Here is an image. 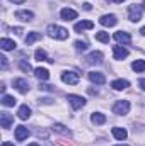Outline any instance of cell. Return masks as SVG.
I'll list each match as a JSON object with an SVG mask.
<instances>
[{"label": "cell", "mask_w": 145, "mask_h": 146, "mask_svg": "<svg viewBox=\"0 0 145 146\" xmlns=\"http://www.w3.org/2000/svg\"><path fill=\"white\" fill-rule=\"evenodd\" d=\"M48 34H50L51 37H55V39L63 41V39H67V37H68V31H67L65 27H62V26L50 24V26H48Z\"/></svg>", "instance_id": "obj_1"}, {"label": "cell", "mask_w": 145, "mask_h": 146, "mask_svg": "<svg viewBox=\"0 0 145 146\" xmlns=\"http://www.w3.org/2000/svg\"><path fill=\"white\" fill-rule=\"evenodd\" d=\"M113 112L118 114V115H125L130 112V102L128 100H118L114 106H113Z\"/></svg>", "instance_id": "obj_2"}, {"label": "cell", "mask_w": 145, "mask_h": 146, "mask_svg": "<svg viewBox=\"0 0 145 146\" xmlns=\"http://www.w3.org/2000/svg\"><path fill=\"white\" fill-rule=\"evenodd\" d=\"M79 73L75 72H63L62 73V82L63 83H68V85H77L79 83Z\"/></svg>", "instance_id": "obj_3"}, {"label": "cell", "mask_w": 145, "mask_h": 146, "mask_svg": "<svg viewBox=\"0 0 145 146\" xmlns=\"http://www.w3.org/2000/svg\"><path fill=\"white\" fill-rule=\"evenodd\" d=\"M67 100H68V104L72 106L73 109H80V107L85 106V99L80 97V95H73V94H70V95L67 97Z\"/></svg>", "instance_id": "obj_4"}, {"label": "cell", "mask_w": 145, "mask_h": 146, "mask_svg": "<svg viewBox=\"0 0 145 146\" xmlns=\"http://www.w3.org/2000/svg\"><path fill=\"white\" fill-rule=\"evenodd\" d=\"M116 15H113V14H106V15H103L101 19H99V24L101 26H104V27H113V26H116Z\"/></svg>", "instance_id": "obj_5"}, {"label": "cell", "mask_w": 145, "mask_h": 146, "mask_svg": "<svg viewBox=\"0 0 145 146\" xmlns=\"http://www.w3.org/2000/svg\"><path fill=\"white\" fill-rule=\"evenodd\" d=\"M128 12H130V21L138 22V21L142 19V9H140L138 5H130Z\"/></svg>", "instance_id": "obj_6"}, {"label": "cell", "mask_w": 145, "mask_h": 146, "mask_svg": "<svg viewBox=\"0 0 145 146\" xmlns=\"http://www.w3.org/2000/svg\"><path fill=\"white\" fill-rule=\"evenodd\" d=\"M87 63H89V65H101V63H103V53H101V51H92V53H89Z\"/></svg>", "instance_id": "obj_7"}, {"label": "cell", "mask_w": 145, "mask_h": 146, "mask_svg": "<svg viewBox=\"0 0 145 146\" xmlns=\"http://www.w3.org/2000/svg\"><path fill=\"white\" fill-rule=\"evenodd\" d=\"M12 124H14V115L9 114V112H2V114H0V126L7 129V127H10Z\"/></svg>", "instance_id": "obj_8"}, {"label": "cell", "mask_w": 145, "mask_h": 146, "mask_svg": "<svg viewBox=\"0 0 145 146\" xmlns=\"http://www.w3.org/2000/svg\"><path fill=\"white\" fill-rule=\"evenodd\" d=\"M113 54H114V60H123L130 54V51L123 46H113Z\"/></svg>", "instance_id": "obj_9"}, {"label": "cell", "mask_w": 145, "mask_h": 146, "mask_svg": "<svg viewBox=\"0 0 145 146\" xmlns=\"http://www.w3.org/2000/svg\"><path fill=\"white\" fill-rule=\"evenodd\" d=\"M15 17H17L19 21H24V22H31V21L34 19V14H33L31 10H17V12H15Z\"/></svg>", "instance_id": "obj_10"}, {"label": "cell", "mask_w": 145, "mask_h": 146, "mask_svg": "<svg viewBox=\"0 0 145 146\" xmlns=\"http://www.w3.org/2000/svg\"><path fill=\"white\" fill-rule=\"evenodd\" d=\"M14 87H15L21 94H28V92H29V83H28V80H24V78H17V80L14 82Z\"/></svg>", "instance_id": "obj_11"}, {"label": "cell", "mask_w": 145, "mask_h": 146, "mask_svg": "<svg viewBox=\"0 0 145 146\" xmlns=\"http://www.w3.org/2000/svg\"><path fill=\"white\" fill-rule=\"evenodd\" d=\"M29 134H31V133H29L28 127H24V126H17V127H15V139H17V141H24V139H28Z\"/></svg>", "instance_id": "obj_12"}, {"label": "cell", "mask_w": 145, "mask_h": 146, "mask_svg": "<svg viewBox=\"0 0 145 146\" xmlns=\"http://www.w3.org/2000/svg\"><path fill=\"white\" fill-rule=\"evenodd\" d=\"M89 80H91L92 83H96V85H103V83L106 82V76L99 72H91L89 73Z\"/></svg>", "instance_id": "obj_13"}, {"label": "cell", "mask_w": 145, "mask_h": 146, "mask_svg": "<svg viewBox=\"0 0 145 146\" xmlns=\"http://www.w3.org/2000/svg\"><path fill=\"white\" fill-rule=\"evenodd\" d=\"M92 27H94V22H91V21H80V22H77V24L73 26L75 33H82V31H85V29H92Z\"/></svg>", "instance_id": "obj_14"}, {"label": "cell", "mask_w": 145, "mask_h": 146, "mask_svg": "<svg viewBox=\"0 0 145 146\" xmlns=\"http://www.w3.org/2000/svg\"><path fill=\"white\" fill-rule=\"evenodd\" d=\"M111 133H113V136H114L118 141H125V139H126V136H128V133H126V129H125V127H113V129H111Z\"/></svg>", "instance_id": "obj_15"}, {"label": "cell", "mask_w": 145, "mask_h": 146, "mask_svg": "<svg viewBox=\"0 0 145 146\" xmlns=\"http://www.w3.org/2000/svg\"><path fill=\"white\" fill-rule=\"evenodd\" d=\"M15 42L12 41V39H7V37H2L0 39V48L3 49V51H12V49H15Z\"/></svg>", "instance_id": "obj_16"}, {"label": "cell", "mask_w": 145, "mask_h": 146, "mask_svg": "<svg viewBox=\"0 0 145 146\" xmlns=\"http://www.w3.org/2000/svg\"><path fill=\"white\" fill-rule=\"evenodd\" d=\"M60 15H62V19L63 21H73V19H77V12L73 10V9H62V12H60Z\"/></svg>", "instance_id": "obj_17"}, {"label": "cell", "mask_w": 145, "mask_h": 146, "mask_svg": "<svg viewBox=\"0 0 145 146\" xmlns=\"http://www.w3.org/2000/svg\"><path fill=\"white\" fill-rule=\"evenodd\" d=\"M114 39H116L118 42H123V44H128V42L132 41V36H130L128 33H123V31H118V33H114Z\"/></svg>", "instance_id": "obj_18"}, {"label": "cell", "mask_w": 145, "mask_h": 146, "mask_svg": "<svg viewBox=\"0 0 145 146\" xmlns=\"http://www.w3.org/2000/svg\"><path fill=\"white\" fill-rule=\"evenodd\" d=\"M17 115H19V119H22V121L29 119V117H31V107H28L26 104H24V106H21L19 110H17Z\"/></svg>", "instance_id": "obj_19"}, {"label": "cell", "mask_w": 145, "mask_h": 146, "mask_svg": "<svg viewBox=\"0 0 145 146\" xmlns=\"http://www.w3.org/2000/svg\"><path fill=\"white\" fill-rule=\"evenodd\" d=\"M111 87H113L114 90H125V88L130 87V82H128V80H114V82L111 83Z\"/></svg>", "instance_id": "obj_20"}, {"label": "cell", "mask_w": 145, "mask_h": 146, "mask_svg": "<svg viewBox=\"0 0 145 146\" xmlns=\"http://www.w3.org/2000/svg\"><path fill=\"white\" fill-rule=\"evenodd\" d=\"M91 121H92L94 124L101 126V124H104V122H106V115H104V114H101V112H94V114L91 115Z\"/></svg>", "instance_id": "obj_21"}, {"label": "cell", "mask_w": 145, "mask_h": 146, "mask_svg": "<svg viewBox=\"0 0 145 146\" xmlns=\"http://www.w3.org/2000/svg\"><path fill=\"white\" fill-rule=\"evenodd\" d=\"M53 131H55V133H60V134H63V136H70V134H72L70 129H67L63 124H58V122L53 124Z\"/></svg>", "instance_id": "obj_22"}, {"label": "cell", "mask_w": 145, "mask_h": 146, "mask_svg": "<svg viewBox=\"0 0 145 146\" xmlns=\"http://www.w3.org/2000/svg\"><path fill=\"white\" fill-rule=\"evenodd\" d=\"M34 75H36V78H39V80H48L50 78V72L46 68H41V66L34 70Z\"/></svg>", "instance_id": "obj_23"}, {"label": "cell", "mask_w": 145, "mask_h": 146, "mask_svg": "<svg viewBox=\"0 0 145 146\" xmlns=\"http://www.w3.org/2000/svg\"><path fill=\"white\" fill-rule=\"evenodd\" d=\"M132 68H133V72H137V73L145 72V60H137V61H133V63H132Z\"/></svg>", "instance_id": "obj_24"}, {"label": "cell", "mask_w": 145, "mask_h": 146, "mask_svg": "<svg viewBox=\"0 0 145 146\" xmlns=\"http://www.w3.org/2000/svg\"><path fill=\"white\" fill-rule=\"evenodd\" d=\"M15 102H17V100H15L12 95H5V94L2 95V104H3L5 107H14V106H15Z\"/></svg>", "instance_id": "obj_25"}, {"label": "cell", "mask_w": 145, "mask_h": 146, "mask_svg": "<svg viewBox=\"0 0 145 146\" xmlns=\"http://www.w3.org/2000/svg\"><path fill=\"white\" fill-rule=\"evenodd\" d=\"M34 56H36V60H38V61H50V63H53V60H50V58L46 56V53H44L43 49H36Z\"/></svg>", "instance_id": "obj_26"}, {"label": "cell", "mask_w": 145, "mask_h": 146, "mask_svg": "<svg viewBox=\"0 0 145 146\" xmlns=\"http://www.w3.org/2000/svg\"><path fill=\"white\" fill-rule=\"evenodd\" d=\"M38 39H41V34H39V33H29L28 37H26V44L31 46V44H33L34 41H38Z\"/></svg>", "instance_id": "obj_27"}, {"label": "cell", "mask_w": 145, "mask_h": 146, "mask_svg": "<svg viewBox=\"0 0 145 146\" xmlns=\"http://www.w3.org/2000/svg\"><path fill=\"white\" fill-rule=\"evenodd\" d=\"M19 68H21V70H22L24 73H31V72H33L31 65H29L26 60H21V61H19Z\"/></svg>", "instance_id": "obj_28"}, {"label": "cell", "mask_w": 145, "mask_h": 146, "mask_svg": "<svg viewBox=\"0 0 145 146\" xmlns=\"http://www.w3.org/2000/svg\"><path fill=\"white\" fill-rule=\"evenodd\" d=\"M96 39L101 42H109V34L104 31H99V33H96Z\"/></svg>", "instance_id": "obj_29"}, {"label": "cell", "mask_w": 145, "mask_h": 146, "mask_svg": "<svg viewBox=\"0 0 145 146\" xmlns=\"http://www.w3.org/2000/svg\"><path fill=\"white\" fill-rule=\"evenodd\" d=\"M75 49L77 51H85L87 49V42L85 41H75Z\"/></svg>", "instance_id": "obj_30"}, {"label": "cell", "mask_w": 145, "mask_h": 146, "mask_svg": "<svg viewBox=\"0 0 145 146\" xmlns=\"http://www.w3.org/2000/svg\"><path fill=\"white\" fill-rule=\"evenodd\" d=\"M0 63H2V70L7 68V58L5 56H0Z\"/></svg>", "instance_id": "obj_31"}, {"label": "cell", "mask_w": 145, "mask_h": 146, "mask_svg": "<svg viewBox=\"0 0 145 146\" xmlns=\"http://www.w3.org/2000/svg\"><path fill=\"white\" fill-rule=\"evenodd\" d=\"M138 85H140V88H142V90H145V78H142V80L138 82Z\"/></svg>", "instance_id": "obj_32"}, {"label": "cell", "mask_w": 145, "mask_h": 146, "mask_svg": "<svg viewBox=\"0 0 145 146\" xmlns=\"http://www.w3.org/2000/svg\"><path fill=\"white\" fill-rule=\"evenodd\" d=\"M14 33H15V34H22V29H21V27H15Z\"/></svg>", "instance_id": "obj_33"}, {"label": "cell", "mask_w": 145, "mask_h": 146, "mask_svg": "<svg viewBox=\"0 0 145 146\" xmlns=\"http://www.w3.org/2000/svg\"><path fill=\"white\" fill-rule=\"evenodd\" d=\"M10 2H12V3H24L26 0H10Z\"/></svg>", "instance_id": "obj_34"}, {"label": "cell", "mask_w": 145, "mask_h": 146, "mask_svg": "<svg viewBox=\"0 0 145 146\" xmlns=\"http://www.w3.org/2000/svg\"><path fill=\"white\" fill-rule=\"evenodd\" d=\"M84 9L85 10H91V3H84Z\"/></svg>", "instance_id": "obj_35"}, {"label": "cell", "mask_w": 145, "mask_h": 146, "mask_svg": "<svg viewBox=\"0 0 145 146\" xmlns=\"http://www.w3.org/2000/svg\"><path fill=\"white\" fill-rule=\"evenodd\" d=\"M2 146H14L12 143H9V141H5V143H2Z\"/></svg>", "instance_id": "obj_36"}, {"label": "cell", "mask_w": 145, "mask_h": 146, "mask_svg": "<svg viewBox=\"0 0 145 146\" xmlns=\"http://www.w3.org/2000/svg\"><path fill=\"white\" fill-rule=\"evenodd\" d=\"M140 34H142V36H145V27H142V29H140Z\"/></svg>", "instance_id": "obj_37"}, {"label": "cell", "mask_w": 145, "mask_h": 146, "mask_svg": "<svg viewBox=\"0 0 145 146\" xmlns=\"http://www.w3.org/2000/svg\"><path fill=\"white\" fill-rule=\"evenodd\" d=\"M109 2H114V3H121L123 0H109Z\"/></svg>", "instance_id": "obj_38"}, {"label": "cell", "mask_w": 145, "mask_h": 146, "mask_svg": "<svg viewBox=\"0 0 145 146\" xmlns=\"http://www.w3.org/2000/svg\"><path fill=\"white\" fill-rule=\"evenodd\" d=\"M28 146H39L38 143H31V145H28Z\"/></svg>", "instance_id": "obj_39"}, {"label": "cell", "mask_w": 145, "mask_h": 146, "mask_svg": "<svg viewBox=\"0 0 145 146\" xmlns=\"http://www.w3.org/2000/svg\"><path fill=\"white\" fill-rule=\"evenodd\" d=\"M116 146H128V145H116Z\"/></svg>", "instance_id": "obj_40"}]
</instances>
